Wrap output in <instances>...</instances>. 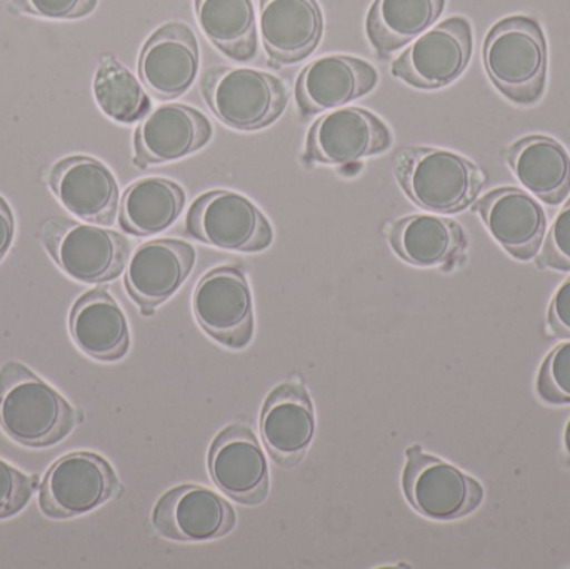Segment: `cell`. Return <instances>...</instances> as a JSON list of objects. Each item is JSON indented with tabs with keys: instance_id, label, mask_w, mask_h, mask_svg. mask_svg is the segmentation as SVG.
I'll list each match as a JSON object with an SVG mask.
<instances>
[{
	"instance_id": "5bb4252c",
	"label": "cell",
	"mask_w": 570,
	"mask_h": 569,
	"mask_svg": "<svg viewBox=\"0 0 570 569\" xmlns=\"http://www.w3.org/2000/svg\"><path fill=\"white\" fill-rule=\"evenodd\" d=\"M196 264L193 244L156 239L137 247L126 267L127 293L144 316H153L160 304L186 283Z\"/></svg>"
},
{
	"instance_id": "277c9868",
	"label": "cell",
	"mask_w": 570,
	"mask_h": 569,
	"mask_svg": "<svg viewBox=\"0 0 570 569\" xmlns=\"http://www.w3.org/2000/svg\"><path fill=\"white\" fill-rule=\"evenodd\" d=\"M200 90L220 122L246 133L276 122L288 102L283 79L247 67H210Z\"/></svg>"
},
{
	"instance_id": "f1b7e54d",
	"label": "cell",
	"mask_w": 570,
	"mask_h": 569,
	"mask_svg": "<svg viewBox=\"0 0 570 569\" xmlns=\"http://www.w3.org/2000/svg\"><path fill=\"white\" fill-rule=\"evenodd\" d=\"M538 391L546 403H570V341L559 344L542 363Z\"/></svg>"
},
{
	"instance_id": "44dd1931",
	"label": "cell",
	"mask_w": 570,
	"mask_h": 569,
	"mask_svg": "<svg viewBox=\"0 0 570 569\" xmlns=\"http://www.w3.org/2000/svg\"><path fill=\"white\" fill-rule=\"evenodd\" d=\"M261 433L271 457L284 468L304 460L315 434V411L302 384H281L267 396L261 416Z\"/></svg>"
},
{
	"instance_id": "4fadbf2b",
	"label": "cell",
	"mask_w": 570,
	"mask_h": 569,
	"mask_svg": "<svg viewBox=\"0 0 570 569\" xmlns=\"http://www.w3.org/2000/svg\"><path fill=\"white\" fill-rule=\"evenodd\" d=\"M209 471L220 491L240 504H261L269 494V464L256 434L230 424L210 444Z\"/></svg>"
},
{
	"instance_id": "8fae6325",
	"label": "cell",
	"mask_w": 570,
	"mask_h": 569,
	"mask_svg": "<svg viewBox=\"0 0 570 569\" xmlns=\"http://www.w3.org/2000/svg\"><path fill=\"white\" fill-rule=\"evenodd\" d=\"M392 144V130L381 117L362 107H344L315 120L304 157L307 163L345 166L387 153Z\"/></svg>"
},
{
	"instance_id": "3957f363",
	"label": "cell",
	"mask_w": 570,
	"mask_h": 569,
	"mask_svg": "<svg viewBox=\"0 0 570 569\" xmlns=\"http://www.w3.org/2000/svg\"><path fill=\"white\" fill-rule=\"evenodd\" d=\"M484 66L512 102H538L548 80V42L538 20L512 16L495 23L485 37Z\"/></svg>"
},
{
	"instance_id": "83f0119b",
	"label": "cell",
	"mask_w": 570,
	"mask_h": 569,
	"mask_svg": "<svg viewBox=\"0 0 570 569\" xmlns=\"http://www.w3.org/2000/svg\"><path fill=\"white\" fill-rule=\"evenodd\" d=\"M94 96L102 112L120 124L142 120L153 107L142 84L112 53L100 59L94 79Z\"/></svg>"
},
{
	"instance_id": "7402d4cb",
	"label": "cell",
	"mask_w": 570,
	"mask_h": 569,
	"mask_svg": "<svg viewBox=\"0 0 570 569\" xmlns=\"http://www.w3.org/2000/svg\"><path fill=\"white\" fill-rule=\"evenodd\" d=\"M69 330L76 346L92 360L114 363L129 353L130 333L126 314L104 287L87 291L73 303Z\"/></svg>"
},
{
	"instance_id": "e575fe53",
	"label": "cell",
	"mask_w": 570,
	"mask_h": 569,
	"mask_svg": "<svg viewBox=\"0 0 570 569\" xmlns=\"http://www.w3.org/2000/svg\"><path fill=\"white\" fill-rule=\"evenodd\" d=\"M566 447H568V451L570 454V423L568 426V431H566Z\"/></svg>"
},
{
	"instance_id": "52a82bcc",
	"label": "cell",
	"mask_w": 570,
	"mask_h": 569,
	"mask_svg": "<svg viewBox=\"0 0 570 569\" xmlns=\"http://www.w3.org/2000/svg\"><path fill=\"white\" fill-rule=\"evenodd\" d=\"M186 226L200 243L237 253H261L274 241L263 210L243 194L226 189L200 196L187 214Z\"/></svg>"
},
{
	"instance_id": "6da1fadb",
	"label": "cell",
	"mask_w": 570,
	"mask_h": 569,
	"mask_svg": "<svg viewBox=\"0 0 570 569\" xmlns=\"http://www.w3.org/2000/svg\"><path fill=\"white\" fill-rule=\"evenodd\" d=\"M80 416L76 408L19 361L0 367V428L27 448H49L66 440Z\"/></svg>"
},
{
	"instance_id": "d4e9b609",
	"label": "cell",
	"mask_w": 570,
	"mask_h": 569,
	"mask_svg": "<svg viewBox=\"0 0 570 569\" xmlns=\"http://www.w3.org/2000/svg\"><path fill=\"white\" fill-rule=\"evenodd\" d=\"M445 9V0H374L365 30L375 52L391 56L431 29Z\"/></svg>"
},
{
	"instance_id": "603a6c76",
	"label": "cell",
	"mask_w": 570,
	"mask_h": 569,
	"mask_svg": "<svg viewBox=\"0 0 570 569\" xmlns=\"http://www.w3.org/2000/svg\"><path fill=\"white\" fill-rule=\"evenodd\" d=\"M389 243L402 261L417 267L448 266L468 246L461 224L431 214H415L392 224Z\"/></svg>"
},
{
	"instance_id": "d6a6232c",
	"label": "cell",
	"mask_w": 570,
	"mask_h": 569,
	"mask_svg": "<svg viewBox=\"0 0 570 569\" xmlns=\"http://www.w3.org/2000/svg\"><path fill=\"white\" fill-rule=\"evenodd\" d=\"M549 327L558 336L570 337V277L562 283L549 307Z\"/></svg>"
},
{
	"instance_id": "1f68e13d",
	"label": "cell",
	"mask_w": 570,
	"mask_h": 569,
	"mask_svg": "<svg viewBox=\"0 0 570 569\" xmlns=\"http://www.w3.org/2000/svg\"><path fill=\"white\" fill-rule=\"evenodd\" d=\"M99 0H12V9L27 16L76 20L90 16Z\"/></svg>"
},
{
	"instance_id": "7c38bea8",
	"label": "cell",
	"mask_w": 570,
	"mask_h": 569,
	"mask_svg": "<svg viewBox=\"0 0 570 569\" xmlns=\"http://www.w3.org/2000/svg\"><path fill=\"white\" fill-rule=\"evenodd\" d=\"M236 523V511L229 501L197 484H183L167 491L153 511L154 530L173 541L219 540L227 537Z\"/></svg>"
},
{
	"instance_id": "ac0fdd59",
	"label": "cell",
	"mask_w": 570,
	"mask_h": 569,
	"mask_svg": "<svg viewBox=\"0 0 570 569\" xmlns=\"http://www.w3.org/2000/svg\"><path fill=\"white\" fill-rule=\"evenodd\" d=\"M377 84V69L367 60L332 53L304 67L295 84V100L304 116H312L367 96Z\"/></svg>"
},
{
	"instance_id": "5b68a950",
	"label": "cell",
	"mask_w": 570,
	"mask_h": 569,
	"mask_svg": "<svg viewBox=\"0 0 570 569\" xmlns=\"http://www.w3.org/2000/svg\"><path fill=\"white\" fill-rule=\"evenodd\" d=\"M40 243L57 266L79 283L117 279L129 261V241L116 230L50 217L40 227Z\"/></svg>"
},
{
	"instance_id": "7a4b0ae2",
	"label": "cell",
	"mask_w": 570,
	"mask_h": 569,
	"mask_svg": "<svg viewBox=\"0 0 570 569\" xmlns=\"http://www.w3.org/2000/svg\"><path fill=\"white\" fill-rule=\"evenodd\" d=\"M394 174L422 209L454 214L475 203L485 184L481 167L438 147H404L394 156Z\"/></svg>"
},
{
	"instance_id": "d6986e66",
	"label": "cell",
	"mask_w": 570,
	"mask_h": 569,
	"mask_svg": "<svg viewBox=\"0 0 570 569\" xmlns=\"http://www.w3.org/2000/svg\"><path fill=\"white\" fill-rule=\"evenodd\" d=\"M489 233L515 259L538 256L548 229L541 204L518 187L491 190L474 206Z\"/></svg>"
},
{
	"instance_id": "2e32d148",
	"label": "cell",
	"mask_w": 570,
	"mask_h": 569,
	"mask_svg": "<svg viewBox=\"0 0 570 569\" xmlns=\"http://www.w3.org/2000/svg\"><path fill=\"white\" fill-rule=\"evenodd\" d=\"M213 139L209 119L196 107L167 104L150 110L134 134V164L147 169L203 149Z\"/></svg>"
},
{
	"instance_id": "e0dca14e",
	"label": "cell",
	"mask_w": 570,
	"mask_h": 569,
	"mask_svg": "<svg viewBox=\"0 0 570 569\" xmlns=\"http://www.w3.org/2000/svg\"><path fill=\"white\" fill-rule=\"evenodd\" d=\"M199 66V40L194 30L184 22H169L144 43L139 76L154 97L169 100L193 87Z\"/></svg>"
},
{
	"instance_id": "30bf717a",
	"label": "cell",
	"mask_w": 570,
	"mask_h": 569,
	"mask_svg": "<svg viewBox=\"0 0 570 569\" xmlns=\"http://www.w3.org/2000/svg\"><path fill=\"white\" fill-rule=\"evenodd\" d=\"M199 326L223 346L244 350L254 336L253 291L236 266L216 267L197 284L193 297Z\"/></svg>"
},
{
	"instance_id": "4dcf8cb0",
	"label": "cell",
	"mask_w": 570,
	"mask_h": 569,
	"mask_svg": "<svg viewBox=\"0 0 570 569\" xmlns=\"http://www.w3.org/2000/svg\"><path fill=\"white\" fill-rule=\"evenodd\" d=\"M535 263L541 269L570 271V199L556 217Z\"/></svg>"
},
{
	"instance_id": "4316f807",
	"label": "cell",
	"mask_w": 570,
	"mask_h": 569,
	"mask_svg": "<svg viewBox=\"0 0 570 569\" xmlns=\"http://www.w3.org/2000/svg\"><path fill=\"white\" fill-rule=\"evenodd\" d=\"M196 13L200 29L220 52L239 62L257 56L253 0H196Z\"/></svg>"
},
{
	"instance_id": "f546056e",
	"label": "cell",
	"mask_w": 570,
	"mask_h": 569,
	"mask_svg": "<svg viewBox=\"0 0 570 569\" xmlns=\"http://www.w3.org/2000/svg\"><path fill=\"white\" fill-rule=\"evenodd\" d=\"M37 480L0 460V520L16 517L29 504Z\"/></svg>"
},
{
	"instance_id": "484cf974",
	"label": "cell",
	"mask_w": 570,
	"mask_h": 569,
	"mask_svg": "<svg viewBox=\"0 0 570 569\" xmlns=\"http://www.w3.org/2000/svg\"><path fill=\"white\" fill-rule=\"evenodd\" d=\"M186 206L179 184L164 177H146L127 187L120 200L119 223L126 233L146 237L169 229Z\"/></svg>"
},
{
	"instance_id": "9c48e42d",
	"label": "cell",
	"mask_w": 570,
	"mask_h": 569,
	"mask_svg": "<svg viewBox=\"0 0 570 569\" xmlns=\"http://www.w3.org/2000/svg\"><path fill=\"white\" fill-rule=\"evenodd\" d=\"M472 26L465 17L445 19L417 37L392 63V73L417 89H441L458 80L472 57Z\"/></svg>"
},
{
	"instance_id": "8992f818",
	"label": "cell",
	"mask_w": 570,
	"mask_h": 569,
	"mask_svg": "<svg viewBox=\"0 0 570 569\" xmlns=\"http://www.w3.org/2000/svg\"><path fill=\"white\" fill-rule=\"evenodd\" d=\"M120 490L109 461L90 451H76L47 470L39 488V508L50 520H69L102 507Z\"/></svg>"
},
{
	"instance_id": "836d02e7",
	"label": "cell",
	"mask_w": 570,
	"mask_h": 569,
	"mask_svg": "<svg viewBox=\"0 0 570 569\" xmlns=\"http://www.w3.org/2000/svg\"><path fill=\"white\" fill-rule=\"evenodd\" d=\"M16 237V219L7 200L0 196V263L12 246Z\"/></svg>"
},
{
	"instance_id": "ffe728a7",
	"label": "cell",
	"mask_w": 570,
	"mask_h": 569,
	"mask_svg": "<svg viewBox=\"0 0 570 569\" xmlns=\"http://www.w3.org/2000/svg\"><path fill=\"white\" fill-rule=\"evenodd\" d=\"M322 36L324 16L317 0H261V37L273 66L307 59Z\"/></svg>"
},
{
	"instance_id": "cb8c5ba5",
	"label": "cell",
	"mask_w": 570,
	"mask_h": 569,
	"mask_svg": "<svg viewBox=\"0 0 570 569\" xmlns=\"http://www.w3.org/2000/svg\"><path fill=\"white\" fill-rule=\"evenodd\" d=\"M508 163L519 183L544 203L554 206L568 197L570 157L552 137H522L509 147Z\"/></svg>"
},
{
	"instance_id": "ba28073f",
	"label": "cell",
	"mask_w": 570,
	"mask_h": 569,
	"mask_svg": "<svg viewBox=\"0 0 570 569\" xmlns=\"http://www.w3.org/2000/svg\"><path fill=\"white\" fill-rule=\"evenodd\" d=\"M405 454L402 490L422 517L434 521L459 520L481 507L484 490L474 478L424 453L421 447L409 448Z\"/></svg>"
},
{
	"instance_id": "9a60e30c",
	"label": "cell",
	"mask_w": 570,
	"mask_h": 569,
	"mask_svg": "<svg viewBox=\"0 0 570 569\" xmlns=\"http://www.w3.org/2000/svg\"><path fill=\"white\" fill-rule=\"evenodd\" d=\"M50 190L73 216L96 226H112L119 213V184L112 170L89 156H69L53 164Z\"/></svg>"
}]
</instances>
